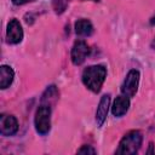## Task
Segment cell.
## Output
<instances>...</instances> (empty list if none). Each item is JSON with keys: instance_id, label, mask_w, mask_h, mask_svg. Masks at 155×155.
I'll return each instance as SVG.
<instances>
[{"instance_id": "obj_1", "label": "cell", "mask_w": 155, "mask_h": 155, "mask_svg": "<svg viewBox=\"0 0 155 155\" xmlns=\"http://www.w3.org/2000/svg\"><path fill=\"white\" fill-rule=\"evenodd\" d=\"M107 76V69L103 65H91L82 71L84 85L94 93H98L104 84Z\"/></svg>"}, {"instance_id": "obj_2", "label": "cell", "mask_w": 155, "mask_h": 155, "mask_svg": "<svg viewBox=\"0 0 155 155\" xmlns=\"http://www.w3.org/2000/svg\"><path fill=\"white\" fill-rule=\"evenodd\" d=\"M142 140H143V136L140 131L138 130L130 131L122 137V139L119 143V148L116 149L115 153L124 155H133L139 150L142 145Z\"/></svg>"}, {"instance_id": "obj_3", "label": "cell", "mask_w": 155, "mask_h": 155, "mask_svg": "<svg viewBox=\"0 0 155 155\" xmlns=\"http://www.w3.org/2000/svg\"><path fill=\"white\" fill-rule=\"evenodd\" d=\"M35 130L40 134H46L51 128V107L46 104H40L36 109L34 117Z\"/></svg>"}, {"instance_id": "obj_4", "label": "cell", "mask_w": 155, "mask_h": 155, "mask_svg": "<svg viewBox=\"0 0 155 155\" xmlns=\"http://www.w3.org/2000/svg\"><path fill=\"white\" fill-rule=\"evenodd\" d=\"M139 71L136 69H132L127 73L124 84L121 86V92L124 96L131 98L136 94L137 90H138V84H139Z\"/></svg>"}, {"instance_id": "obj_5", "label": "cell", "mask_w": 155, "mask_h": 155, "mask_svg": "<svg viewBox=\"0 0 155 155\" xmlns=\"http://www.w3.org/2000/svg\"><path fill=\"white\" fill-rule=\"evenodd\" d=\"M88 53H90L88 45L84 40H78L74 44L73 48H71V54H70L71 62L75 65H80V64H82L85 62V59L88 56Z\"/></svg>"}, {"instance_id": "obj_6", "label": "cell", "mask_w": 155, "mask_h": 155, "mask_svg": "<svg viewBox=\"0 0 155 155\" xmlns=\"http://www.w3.org/2000/svg\"><path fill=\"white\" fill-rule=\"evenodd\" d=\"M6 36L7 41L10 44H18L23 39V29L18 19L12 18L8 24H7V30H6Z\"/></svg>"}, {"instance_id": "obj_7", "label": "cell", "mask_w": 155, "mask_h": 155, "mask_svg": "<svg viewBox=\"0 0 155 155\" xmlns=\"http://www.w3.org/2000/svg\"><path fill=\"white\" fill-rule=\"evenodd\" d=\"M18 131V121L13 115L2 114L0 116V132L2 136H13Z\"/></svg>"}, {"instance_id": "obj_8", "label": "cell", "mask_w": 155, "mask_h": 155, "mask_svg": "<svg viewBox=\"0 0 155 155\" xmlns=\"http://www.w3.org/2000/svg\"><path fill=\"white\" fill-rule=\"evenodd\" d=\"M109 105H110V96L109 94H104L101 98L98 108H97V111H96V122H97L98 127L103 126V124H104V121L107 119V115H108Z\"/></svg>"}, {"instance_id": "obj_9", "label": "cell", "mask_w": 155, "mask_h": 155, "mask_svg": "<svg viewBox=\"0 0 155 155\" xmlns=\"http://www.w3.org/2000/svg\"><path fill=\"white\" fill-rule=\"evenodd\" d=\"M128 108H130V99H128V97L119 96V97H116V99L113 103L111 113H113L114 116L121 117V116H124L127 113Z\"/></svg>"}, {"instance_id": "obj_10", "label": "cell", "mask_w": 155, "mask_h": 155, "mask_svg": "<svg viewBox=\"0 0 155 155\" xmlns=\"http://www.w3.org/2000/svg\"><path fill=\"white\" fill-rule=\"evenodd\" d=\"M15 79V71L8 65H1L0 67V87L2 90L7 88Z\"/></svg>"}, {"instance_id": "obj_11", "label": "cell", "mask_w": 155, "mask_h": 155, "mask_svg": "<svg viewBox=\"0 0 155 155\" xmlns=\"http://www.w3.org/2000/svg\"><path fill=\"white\" fill-rule=\"evenodd\" d=\"M75 33L80 36H90L93 33V25L88 19H79L75 23Z\"/></svg>"}, {"instance_id": "obj_12", "label": "cell", "mask_w": 155, "mask_h": 155, "mask_svg": "<svg viewBox=\"0 0 155 155\" xmlns=\"http://www.w3.org/2000/svg\"><path fill=\"white\" fill-rule=\"evenodd\" d=\"M57 97H58V91H57L56 86L52 85V86L47 87L46 91H45V93L42 94L41 104H46V105H50V107H51V105L56 102Z\"/></svg>"}, {"instance_id": "obj_13", "label": "cell", "mask_w": 155, "mask_h": 155, "mask_svg": "<svg viewBox=\"0 0 155 155\" xmlns=\"http://www.w3.org/2000/svg\"><path fill=\"white\" fill-rule=\"evenodd\" d=\"M69 0H53V7H54V11L57 13H61L64 11L67 4H68Z\"/></svg>"}, {"instance_id": "obj_14", "label": "cell", "mask_w": 155, "mask_h": 155, "mask_svg": "<svg viewBox=\"0 0 155 155\" xmlns=\"http://www.w3.org/2000/svg\"><path fill=\"white\" fill-rule=\"evenodd\" d=\"M79 154H96V150L91 147V145H82L79 150H78Z\"/></svg>"}, {"instance_id": "obj_15", "label": "cell", "mask_w": 155, "mask_h": 155, "mask_svg": "<svg viewBox=\"0 0 155 155\" xmlns=\"http://www.w3.org/2000/svg\"><path fill=\"white\" fill-rule=\"evenodd\" d=\"M15 5H24V4H28V2H31L34 0H11Z\"/></svg>"}, {"instance_id": "obj_16", "label": "cell", "mask_w": 155, "mask_h": 155, "mask_svg": "<svg viewBox=\"0 0 155 155\" xmlns=\"http://www.w3.org/2000/svg\"><path fill=\"white\" fill-rule=\"evenodd\" d=\"M149 147H150V148H149V150H148L147 153H148V154H151V153H154V150H153V143H150V145H149Z\"/></svg>"}, {"instance_id": "obj_17", "label": "cell", "mask_w": 155, "mask_h": 155, "mask_svg": "<svg viewBox=\"0 0 155 155\" xmlns=\"http://www.w3.org/2000/svg\"><path fill=\"white\" fill-rule=\"evenodd\" d=\"M150 24H151V25H155V15L150 18Z\"/></svg>"}, {"instance_id": "obj_18", "label": "cell", "mask_w": 155, "mask_h": 155, "mask_svg": "<svg viewBox=\"0 0 155 155\" xmlns=\"http://www.w3.org/2000/svg\"><path fill=\"white\" fill-rule=\"evenodd\" d=\"M151 48H153V50H155V38H154V40L151 41Z\"/></svg>"}, {"instance_id": "obj_19", "label": "cell", "mask_w": 155, "mask_h": 155, "mask_svg": "<svg viewBox=\"0 0 155 155\" xmlns=\"http://www.w3.org/2000/svg\"><path fill=\"white\" fill-rule=\"evenodd\" d=\"M91 1H101V0H91Z\"/></svg>"}]
</instances>
